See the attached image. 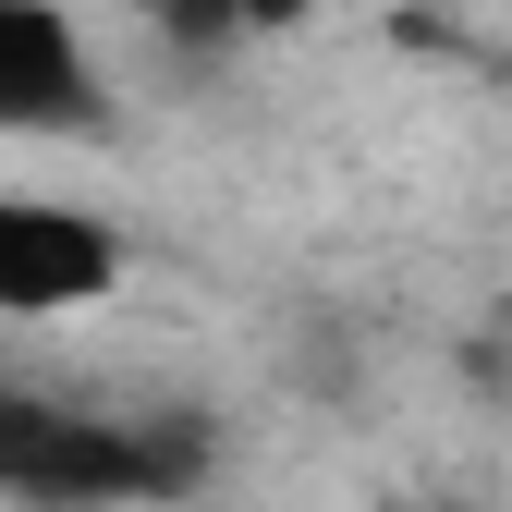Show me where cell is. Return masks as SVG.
<instances>
[{
	"instance_id": "obj_1",
	"label": "cell",
	"mask_w": 512,
	"mask_h": 512,
	"mask_svg": "<svg viewBox=\"0 0 512 512\" xmlns=\"http://www.w3.org/2000/svg\"><path fill=\"white\" fill-rule=\"evenodd\" d=\"M220 464L208 415H86L0 378V500L13 512H147Z\"/></svg>"
},
{
	"instance_id": "obj_2",
	"label": "cell",
	"mask_w": 512,
	"mask_h": 512,
	"mask_svg": "<svg viewBox=\"0 0 512 512\" xmlns=\"http://www.w3.org/2000/svg\"><path fill=\"white\" fill-rule=\"evenodd\" d=\"M37 135V147H86L110 135V86H98V49L61 0H0V147Z\"/></svg>"
},
{
	"instance_id": "obj_3",
	"label": "cell",
	"mask_w": 512,
	"mask_h": 512,
	"mask_svg": "<svg viewBox=\"0 0 512 512\" xmlns=\"http://www.w3.org/2000/svg\"><path fill=\"white\" fill-rule=\"evenodd\" d=\"M122 269H135V244H122L110 208H86V196H0V317H74Z\"/></svg>"
},
{
	"instance_id": "obj_4",
	"label": "cell",
	"mask_w": 512,
	"mask_h": 512,
	"mask_svg": "<svg viewBox=\"0 0 512 512\" xmlns=\"http://www.w3.org/2000/svg\"><path fill=\"white\" fill-rule=\"evenodd\" d=\"M171 13L183 25H256V37H269V25H305L317 0H171Z\"/></svg>"
}]
</instances>
